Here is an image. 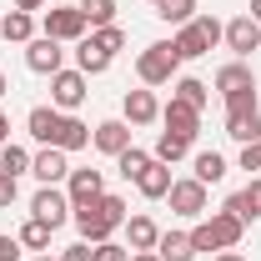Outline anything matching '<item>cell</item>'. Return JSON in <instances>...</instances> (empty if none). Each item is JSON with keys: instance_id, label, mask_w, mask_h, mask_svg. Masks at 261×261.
I'll list each match as a JSON object with an SVG mask.
<instances>
[{"instance_id": "obj_1", "label": "cell", "mask_w": 261, "mask_h": 261, "mask_svg": "<svg viewBox=\"0 0 261 261\" xmlns=\"http://www.w3.org/2000/svg\"><path fill=\"white\" fill-rule=\"evenodd\" d=\"M70 221H75V231H81V241H86V246H100V241H111L116 231L126 226V201L106 191L100 201H91V206H75V211H70Z\"/></svg>"}, {"instance_id": "obj_2", "label": "cell", "mask_w": 261, "mask_h": 261, "mask_svg": "<svg viewBox=\"0 0 261 261\" xmlns=\"http://www.w3.org/2000/svg\"><path fill=\"white\" fill-rule=\"evenodd\" d=\"M221 35H226V25H221L216 15H191V20L176 31L171 50H176V61H196V56L216 50V45H221Z\"/></svg>"}, {"instance_id": "obj_3", "label": "cell", "mask_w": 261, "mask_h": 261, "mask_svg": "<svg viewBox=\"0 0 261 261\" xmlns=\"http://www.w3.org/2000/svg\"><path fill=\"white\" fill-rule=\"evenodd\" d=\"M241 231H246V221L231 216L226 206H221V211H211V221H201V226L191 231V246H196V256H201V251H231V246L241 241Z\"/></svg>"}, {"instance_id": "obj_4", "label": "cell", "mask_w": 261, "mask_h": 261, "mask_svg": "<svg viewBox=\"0 0 261 261\" xmlns=\"http://www.w3.org/2000/svg\"><path fill=\"white\" fill-rule=\"evenodd\" d=\"M176 50H171V40H156V45H146L141 50V61H136V75H141V86H171V75H176Z\"/></svg>"}, {"instance_id": "obj_5", "label": "cell", "mask_w": 261, "mask_h": 261, "mask_svg": "<svg viewBox=\"0 0 261 261\" xmlns=\"http://www.w3.org/2000/svg\"><path fill=\"white\" fill-rule=\"evenodd\" d=\"M40 35H50V40H81L86 35V15H81V5H56V10H45V20H40Z\"/></svg>"}, {"instance_id": "obj_6", "label": "cell", "mask_w": 261, "mask_h": 261, "mask_svg": "<svg viewBox=\"0 0 261 261\" xmlns=\"http://www.w3.org/2000/svg\"><path fill=\"white\" fill-rule=\"evenodd\" d=\"M31 216H35V221H45L50 231L65 226V221H70V196L56 191V186H40V191L31 196Z\"/></svg>"}, {"instance_id": "obj_7", "label": "cell", "mask_w": 261, "mask_h": 261, "mask_svg": "<svg viewBox=\"0 0 261 261\" xmlns=\"http://www.w3.org/2000/svg\"><path fill=\"white\" fill-rule=\"evenodd\" d=\"M65 196H70V211H75V206L100 201V196H106V171H91V166L70 171V176H65Z\"/></svg>"}, {"instance_id": "obj_8", "label": "cell", "mask_w": 261, "mask_h": 261, "mask_svg": "<svg viewBox=\"0 0 261 261\" xmlns=\"http://www.w3.org/2000/svg\"><path fill=\"white\" fill-rule=\"evenodd\" d=\"M86 81H91V75H81V70H56V75H50V100H56V111H75L81 100L91 96Z\"/></svg>"}, {"instance_id": "obj_9", "label": "cell", "mask_w": 261, "mask_h": 261, "mask_svg": "<svg viewBox=\"0 0 261 261\" xmlns=\"http://www.w3.org/2000/svg\"><path fill=\"white\" fill-rule=\"evenodd\" d=\"M166 201H171V211H176V216H206V186H201L196 176H186V181H171Z\"/></svg>"}, {"instance_id": "obj_10", "label": "cell", "mask_w": 261, "mask_h": 261, "mask_svg": "<svg viewBox=\"0 0 261 261\" xmlns=\"http://www.w3.org/2000/svg\"><path fill=\"white\" fill-rule=\"evenodd\" d=\"M25 65H31L35 75H56V70H65V50H61V40H50V35H35L31 45H25Z\"/></svg>"}, {"instance_id": "obj_11", "label": "cell", "mask_w": 261, "mask_h": 261, "mask_svg": "<svg viewBox=\"0 0 261 261\" xmlns=\"http://www.w3.org/2000/svg\"><path fill=\"white\" fill-rule=\"evenodd\" d=\"M161 126L171 130V136H181V141H196V130H201V111L171 96V106H161Z\"/></svg>"}, {"instance_id": "obj_12", "label": "cell", "mask_w": 261, "mask_h": 261, "mask_svg": "<svg viewBox=\"0 0 261 261\" xmlns=\"http://www.w3.org/2000/svg\"><path fill=\"white\" fill-rule=\"evenodd\" d=\"M221 40H226L231 50L246 61L251 50H261V20H251V15H236V20H226V35H221Z\"/></svg>"}, {"instance_id": "obj_13", "label": "cell", "mask_w": 261, "mask_h": 261, "mask_svg": "<svg viewBox=\"0 0 261 261\" xmlns=\"http://www.w3.org/2000/svg\"><path fill=\"white\" fill-rule=\"evenodd\" d=\"M31 176L40 181V186H61L65 176H70V161H65L61 146H45L40 156H31Z\"/></svg>"}, {"instance_id": "obj_14", "label": "cell", "mask_w": 261, "mask_h": 261, "mask_svg": "<svg viewBox=\"0 0 261 261\" xmlns=\"http://www.w3.org/2000/svg\"><path fill=\"white\" fill-rule=\"evenodd\" d=\"M121 121H126V126H151V121H161V100L151 96V91H126Z\"/></svg>"}, {"instance_id": "obj_15", "label": "cell", "mask_w": 261, "mask_h": 261, "mask_svg": "<svg viewBox=\"0 0 261 261\" xmlns=\"http://www.w3.org/2000/svg\"><path fill=\"white\" fill-rule=\"evenodd\" d=\"M111 61H116V56H111V50H100L91 35H81V40H75V70H81V75H106Z\"/></svg>"}, {"instance_id": "obj_16", "label": "cell", "mask_w": 261, "mask_h": 261, "mask_svg": "<svg viewBox=\"0 0 261 261\" xmlns=\"http://www.w3.org/2000/svg\"><path fill=\"white\" fill-rule=\"evenodd\" d=\"M91 146L106 151V156H121V151L130 146V126L126 121H100V126L91 130Z\"/></svg>"}, {"instance_id": "obj_17", "label": "cell", "mask_w": 261, "mask_h": 261, "mask_svg": "<svg viewBox=\"0 0 261 261\" xmlns=\"http://www.w3.org/2000/svg\"><path fill=\"white\" fill-rule=\"evenodd\" d=\"M226 136L241 141V146L261 141V111H256V106H251V111H226Z\"/></svg>"}, {"instance_id": "obj_18", "label": "cell", "mask_w": 261, "mask_h": 261, "mask_svg": "<svg viewBox=\"0 0 261 261\" xmlns=\"http://www.w3.org/2000/svg\"><path fill=\"white\" fill-rule=\"evenodd\" d=\"M61 116H65V111H56V106H35L31 116H25V130H31L40 146H50L56 130H61Z\"/></svg>"}, {"instance_id": "obj_19", "label": "cell", "mask_w": 261, "mask_h": 261, "mask_svg": "<svg viewBox=\"0 0 261 261\" xmlns=\"http://www.w3.org/2000/svg\"><path fill=\"white\" fill-rule=\"evenodd\" d=\"M50 146H61L65 156H70V151H86V146H91V126H86V121H75V116L65 111V116H61V130H56V141H50Z\"/></svg>"}, {"instance_id": "obj_20", "label": "cell", "mask_w": 261, "mask_h": 261, "mask_svg": "<svg viewBox=\"0 0 261 261\" xmlns=\"http://www.w3.org/2000/svg\"><path fill=\"white\" fill-rule=\"evenodd\" d=\"M216 91L221 96H236V91H256V75H251V65H241V61H231L216 70Z\"/></svg>"}, {"instance_id": "obj_21", "label": "cell", "mask_w": 261, "mask_h": 261, "mask_svg": "<svg viewBox=\"0 0 261 261\" xmlns=\"http://www.w3.org/2000/svg\"><path fill=\"white\" fill-rule=\"evenodd\" d=\"M156 241H161V231L151 216H126V246L130 251H156Z\"/></svg>"}, {"instance_id": "obj_22", "label": "cell", "mask_w": 261, "mask_h": 261, "mask_svg": "<svg viewBox=\"0 0 261 261\" xmlns=\"http://www.w3.org/2000/svg\"><path fill=\"white\" fill-rule=\"evenodd\" d=\"M156 256H161V261H191V256H196L191 231H161V241H156Z\"/></svg>"}, {"instance_id": "obj_23", "label": "cell", "mask_w": 261, "mask_h": 261, "mask_svg": "<svg viewBox=\"0 0 261 261\" xmlns=\"http://www.w3.org/2000/svg\"><path fill=\"white\" fill-rule=\"evenodd\" d=\"M191 176L201 181V186H216V181L226 176V156H221V151H196V161H191Z\"/></svg>"}, {"instance_id": "obj_24", "label": "cell", "mask_w": 261, "mask_h": 261, "mask_svg": "<svg viewBox=\"0 0 261 261\" xmlns=\"http://www.w3.org/2000/svg\"><path fill=\"white\" fill-rule=\"evenodd\" d=\"M0 35L15 40V45H31V40H35V15H31V10H10V15L0 20Z\"/></svg>"}, {"instance_id": "obj_25", "label": "cell", "mask_w": 261, "mask_h": 261, "mask_svg": "<svg viewBox=\"0 0 261 261\" xmlns=\"http://www.w3.org/2000/svg\"><path fill=\"white\" fill-rule=\"evenodd\" d=\"M136 186H141L146 201H161V196L171 191V166H166V161H151V166H146V176H141Z\"/></svg>"}, {"instance_id": "obj_26", "label": "cell", "mask_w": 261, "mask_h": 261, "mask_svg": "<svg viewBox=\"0 0 261 261\" xmlns=\"http://www.w3.org/2000/svg\"><path fill=\"white\" fill-rule=\"evenodd\" d=\"M151 161H156V156H146V151H136V146H126V151L116 156V171H121L126 181H141V176H146V166H151Z\"/></svg>"}, {"instance_id": "obj_27", "label": "cell", "mask_w": 261, "mask_h": 261, "mask_svg": "<svg viewBox=\"0 0 261 261\" xmlns=\"http://www.w3.org/2000/svg\"><path fill=\"white\" fill-rule=\"evenodd\" d=\"M81 15H86V25H91V31L116 25V0H81Z\"/></svg>"}, {"instance_id": "obj_28", "label": "cell", "mask_w": 261, "mask_h": 261, "mask_svg": "<svg viewBox=\"0 0 261 261\" xmlns=\"http://www.w3.org/2000/svg\"><path fill=\"white\" fill-rule=\"evenodd\" d=\"M0 171H5V176H25V171H31V151L5 141V146H0Z\"/></svg>"}, {"instance_id": "obj_29", "label": "cell", "mask_w": 261, "mask_h": 261, "mask_svg": "<svg viewBox=\"0 0 261 261\" xmlns=\"http://www.w3.org/2000/svg\"><path fill=\"white\" fill-rule=\"evenodd\" d=\"M176 100H186V106H196V111H206V81H196V75H181L176 81Z\"/></svg>"}, {"instance_id": "obj_30", "label": "cell", "mask_w": 261, "mask_h": 261, "mask_svg": "<svg viewBox=\"0 0 261 261\" xmlns=\"http://www.w3.org/2000/svg\"><path fill=\"white\" fill-rule=\"evenodd\" d=\"M15 241H20V246H25V251H45V246H50V226H45V221H25V226H20V236H15Z\"/></svg>"}, {"instance_id": "obj_31", "label": "cell", "mask_w": 261, "mask_h": 261, "mask_svg": "<svg viewBox=\"0 0 261 261\" xmlns=\"http://www.w3.org/2000/svg\"><path fill=\"white\" fill-rule=\"evenodd\" d=\"M156 15H161L166 25H186V20L196 15V0H161V5H156Z\"/></svg>"}, {"instance_id": "obj_32", "label": "cell", "mask_w": 261, "mask_h": 261, "mask_svg": "<svg viewBox=\"0 0 261 261\" xmlns=\"http://www.w3.org/2000/svg\"><path fill=\"white\" fill-rule=\"evenodd\" d=\"M186 151H191V141H181V136H171V130H161V141H156V161H181V156H186Z\"/></svg>"}, {"instance_id": "obj_33", "label": "cell", "mask_w": 261, "mask_h": 261, "mask_svg": "<svg viewBox=\"0 0 261 261\" xmlns=\"http://www.w3.org/2000/svg\"><path fill=\"white\" fill-rule=\"evenodd\" d=\"M91 40H96L100 50H111V56L126 50V31H121V25H100V31H91Z\"/></svg>"}, {"instance_id": "obj_34", "label": "cell", "mask_w": 261, "mask_h": 261, "mask_svg": "<svg viewBox=\"0 0 261 261\" xmlns=\"http://www.w3.org/2000/svg\"><path fill=\"white\" fill-rule=\"evenodd\" d=\"M91 261H130V246H121V241H100V246H91Z\"/></svg>"}, {"instance_id": "obj_35", "label": "cell", "mask_w": 261, "mask_h": 261, "mask_svg": "<svg viewBox=\"0 0 261 261\" xmlns=\"http://www.w3.org/2000/svg\"><path fill=\"white\" fill-rule=\"evenodd\" d=\"M241 201H246V221H261V176L241 191Z\"/></svg>"}, {"instance_id": "obj_36", "label": "cell", "mask_w": 261, "mask_h": 261, "mask_svg": "<svg viewBox=\"0 0 261 261\" xmlns=\"http://www.w3.org/2000/svg\"><path fill=\"white\" fill-rule=\"evenodd\" d=\"M15 196H20L15 176H5V171H0V211H10V206H15Z\"/></svg>"}, {"instance_id": "obj_37", "label": "cell", "mask_w": 261, "mask_h": 261, "mask_svg": "<svg viewBox=\"0 0 261 261\" xmlns=\"http://www.w3.org/2000/svg\"><path fill=\"white\" fill-rule=\"evenodd\" d=\"M226 100V111H251L256 106V91H236V96H221Z\"/></svg>"}, {"instance_id": "obj_38", "label": "cell", "mask_w": 261, "mask_h": 261, "mask_svg": "<svg viewBox=\"0 0 261 261\" xmlns=\"http://www.w3.org/2000/svg\"><path fill=\"white\" fill-rule=\"evenodd\" d=\"M20 251H25V246H20L15 236H0V261H15Z\"/></svg>"}, {"instance_id": "obj_39", "label": "cell", "mask_w": 261, "mask_h": 261, "mask_svg": "<svg viewBox=\"0 0 261 261\" xmlns=\"http://www.w3.org/2000/svg\"><path fill=\"white\" fill-rule=\"evenodd\" d=\"M61 261H91V246L75 241V246H65V251H61Z\"/></svg>"}, {"instance_id": "obj_40", "label": "cell", "mask_w": 261, "mask_h": 261, "mask_svg": "<svg viewBox=\"0 0 261 261\" xmlns=\"http://www.w3.org/2000/svg\"><path fill=\"white\" fill-rule=\"evenodd\" d=\"M5 141H10V116L0 111V146H5Z\"/></svg>"}, {"instance_id": "obj_41", "label": "cell", "mask_w": 261, "mask_h": 261, "mask_svg": "<svg viewBox=\"0 0 261 261\" xmlns=\"http://www.w3.org/2000/svg\"><path fill=\"white\" fill-rule=\"evenodd\" d=\"M40 5H45V0H15V10H31V15L40 10Z\"/></svg>"}, {"instance_id": "obj_42", "label": "cell", "mask_w": 261, "mask_h": 261, "mask_svg": "<svg viewBox=\"0 0 261 261\" xmlns=\"http://www.w3.org/2000/svg\"><path fill=\"white\" fill-rule=\"evenodd\" d=\"M130 261H161L156 251H130Z\"/></svg>"}, {"instance_id": "obj_43", "label": "cell", "mask_w": 261, "mask_h": 261, "mask_svg": "<svg viewBox=\"0 0 261 261\" xmlns=\"http://www.w3.org/2000/svg\"><path fill=\"white\" fill-rule=\"evenodd\" d=\"M216 261H246V256H241V251H221Z\"/></svg>"}, {"instance_id": "obj_44", "label": "cell", "mask_w": 261, "mask_h": 261, "mask_svg": "<svg viewBox=\"0 0 261 261\" xmlns=\"http://www.w3.org/2000/svg\"><path fill=\"white\" fill-rule=\"evenodd\" d=\"M251 20H261V0H251Z\"/></svg>"}, {"instance_id": "obj_45", "label": "cell", "mask_w": 261, "mask_h": 261, "mask_svg": "<svg viewBox=\"0 0 261 261\" xmlns=\"http://www.w3.org/2000/svg\"><path fill=\"white\" fill-rule=\"evenodd\" d=\"M5 91H10V81H5V70H0V96H5Z\"/></svg>"}, {"instance_id": "obj_46", "label": "cell", "mask_w": 261, "mask_h": 261, "mask_svg": "<svg viewBox=\"0 0 261 261\" xmlns=\"http://www.w3.org/2000/svg\"><path fill=\"white\" fill-rule=\"evenodd\" d=\"M35 261H61V256H35Z\"/></svg>"}, {"instance_id": "obj_47", "label": "cell", "mask_w": 261, "mask_h": 261, "mask_svg": "<svg viewBox=\"0 0 261 261\" xmlns=\"http://www.w3.org/2000/svg\"><path fill=\"white\" fill-rule=\"evenodd\" d=\"M151 5H161V0H151Z\"/></svg>"}]
</instances>
